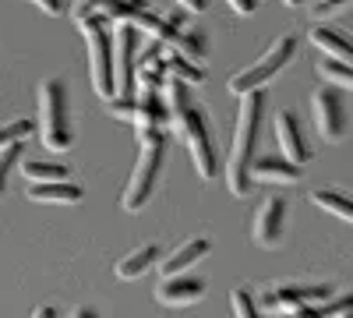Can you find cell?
<instances>
[{
    "label": "cell",
    "instance_id": "6da1fadb",
    "mask_svg": "<svg viewBox=\"0 0 353 318\" xmlns=\"http://www.w3.org/2000/svg\"><path fill=\"white\" fill-rule=\"evenodd\" d=\"M261 117H265V96L261 89L258 92H248L241 96V110H237V128H233V141H230V159H226V184L230 191L244 198L251 195V159H254V149H258V135H261Z\"/></svg>",
    "mask_w": 353,
    "mask_h": 318
},
{
    "label": "cell",
    "instance_id": "7a4b0ae2",
    "mask_svg": "<svg viewBox=\"0 0 353 318\" xmlns=\"http://www.w3.org/2000/svg\"><path fill=\"white\" fill-rule=\"evenodd\" d=\"M36 106H39V121L36 131L43 138V146L50 152H64L71 149V113H68V85L64 78H46L39 81L36 92Z\"/></svg>",
    "mask_w": 353,
    "mask_h": 318
},
{
    "label": "cell",
    "instance_id": "3957f363",
    "mask_svg": "<svg viewBox=\"0 0 353 318\" xmlns=\"http://www.w3.org/2000/svg\"><path fill=\"white\" fill-rule=\"evenodd\" d=\"M173 131L181 135L184 149L191 152V163L198 170V177H216L219 170V156H216V138H212V128H209V117H205V110L198 103H188L176 117H170Z\"/></svg>",
    "mask_w": 353,
    "mask_h": 318
},
{
    "label": "cell",
    "instance_id": "277c9868",
    "mask_svg": "<svg viewBox=\"0 0 353 318\" xmlns=\"http://www.w3.org/2000/svg\"><path fill=\"white\" fill-rule=\"evenodd\" d=\"M293 53H297V36L293 32H286V36H279V39H272L269 43V50H265L258 61L251 64V68H244V71H237L230 81H226V89L233 92V96H248V92H258L261 85H269L290 61H293Z\"/></svg>",
    "mask_w": 353,
    "mask_h": 318
},
{
    "label": "cell",
    "instance_id": "5b68a950",
    "mask_svg": "<svg viewBox=\"0 0 353 318\" xmlns=\"http://www.w3.org/2000/svg\"><path fill=\"white\" fill-rule=\"evenodd\" d=\"M88 43V74H92V89L96 96L110 99L113 96V39L106 32V18L103 14H88L78 21Z\"/></svg>",
    "mask_w": 353,
    "mask_h": 318
},
{
    "label": "cell",
    "instance_id": "8992f818",
    "mask_svg": "<svg viewBox=\"0 0 353 318\" xmlns=\"http://www.w3.org/2000/svg\"><path fill=\"white\" fill-rule=\"evenodd\" d=\"M163 138L159 141H145L141 146V156L131 170V177H128V188L121 195V206L124 212H141L145 206H149V198L156 195V184H159V173H163Z\"/></svg>",
    "mask_w": 353,
    "mask_h": 318
},
{
    "label": "cell",
    "instance_id": "52a82bcc",
    "mask_svg": "<svg viewBox=\"0 0 353 318\" xmlns=\"http://www.w3.org/2000/svg\"><path fill=\"white\" fill-rule=\"evenodd\" d=\"M113 39V96H134V53L141 32L131 21H117Z\"/></svg>",
    "mask_w": 353,
    "mask_h": 318
},
{
    "label": "cell",
    "instance_id": "ba28073f",
    "mask_svg": "<svg viewBox=\"0 0 353 318\" xmlns=\"http://www.w3.org/2000/svg\"><path fill=\"white\" fill-rule=\"evenodd\" d=\"M346 89H336V85H325L311 96V113H314V128L325 141H343L346 138Z\"/></svg>",
    "mask_w": 353,
    "mask_h": 318
},
{
    "label": "cell",
    "instance_id": "9c48e42d",
    "mask_svg": "<svg viewBox=\"0 0 353 318\" xmlns=\"http://www.w3.org/2000/svg\"><path fill=\"white\" fill-rule=\"evenodd\" d=\"M131 121H134V135H138L141 146H145V141H159L163 138V124H170V113H166V103H163L159 89L134 92Z\"/></svg>",
    "mask_w": 353,
    "mask_h": 318
},
{
    "label": "cell",
    "instance_id": "30bf717a",
    "mask_svg": "<svg viewBox=\"0 0 353 318\" xmlns=\"http://www.w3.org/2000/svg\"><path fill=\"white\" fill-rule=\"evenodd\" d=\"M332 286H321V283H276L269 286V294H265V308L269 311H290V308H301V304H325L332 301Z\"/></svg>",
    "mask_w": 353,
    "mask_h": 318
},
{
    "label": "cell",
    "instance_id": "8fae6325",
    "mask_svg": "<svg viewBox=\"0 0 353 318\" xmlns=\"http://www.w3.org/2000/svg\"><path fill=\"white\" fill-rule=\"evenodd\" d=\"M283 230H286V198L269 195L254 212V244L258 248H276L283 241Z\"/></svg>",
    "mask_w": 353,
    "mask_h": 318
},
{
    "label": "cell",
    "instance_id": "7c38bea8",
    "mask_svg": "<svg viewBox=\"0 0 353 318\" xmlns=\"http://www.w3.org/2000/svg\"><path fill=\"white\" fill-rule=\"evenodd\" d=\"M205 297V279L188 276V272H173L163 276V283L156 286V301L166 308H184V304H198Z\"/></svg>",
    "mask_w": 353,
    "mask_h": 318
},
{
    "label": "cell",
    "instance_id": "4fadbf2b",
    "mask_svg": "<svg viewBox=\"0 0 353 318\" xmlns=\"http://www.w3.org/2000/svg\"><path fill=\"white\" fill-rule=\"evenodd\" d=\"M276 138H279V149H283V159L297 163V166H307L311 163V146L301 131V121L293 117L290 110H279L276 113Z\"/></svg>",
    "mask_w": 353,
    "mask_h": 318
},
{
    "label": "cell",
    "instance_id": "5bb4252c",
    "mask_svg": "<svg viewBox=\"0 0 353 318\" xmlns=\"http://www.w3.org/2000/svg\"><path fill=\"white\" fill-rule=\"evenodd\" d=\"M248 173H251V184H297L301 181V166L279 156L251 159Z\"/></svg>",
    "mask_w": 353,
    "mask_h": 318
},
{
    "label": "cell",
    "instance_id": "9a60e30c",
    "mask_svg": "<svg viewBox=\"0 0 353 318\" xmlns=\"http://www.w3.org/2000/svg\"><path fill=\"white\" fill-rule=\"evenodd\" d=\"M307 39L325 53V57H336V61H346V64H353V43H350V36H346V28H336V25H314L311 32H307Z\"/></svg>",
    "mask_w": 353,
    "mask_h": 318
},
{
    "label": "cell",
    "instance_id": "2e32d148",
    "mask_svg": "<svg viewBox=\"0 0 353 318\" xmlns=\"http://www.w3.org/2000/svg\"><path fill=\"white\" fill-rule=\"evenodd\" d=\"M28 198L32 201H50V206H71V201H81L85 191L68 177V181H36L28 184Z\"/></svg>",
    "mask_w": 353,
    "mask_h": 318
},
{
    "label": "cell",
    "instance_id": "e0dca14e",
    "mask_svg": "<svg viewBox=\"0 0 353 318\" xmlns=\"http://www.w3.org/2000/svg\"><path fill=\"white\" fill-rule=\"evenodd\" d=\"M209 251H212V244L205 241V237H191V241H184L181 248H176L173 255H166V258H163V266H156V269H159L163 276H173V272H188V269L198 262V258H205Z\"/></svg>",
    "mask_w": 353,
    "mask_h": 318
},
{
    "label": "cell",
    "instance_id": "ac0fdd59",
    "mask_svg": "<svg viewBox=\"0 0 353 318\" xmlns=\"http://www.w3.org/2000/svg\"><path fill=\"white\" fill-rule=\"evenodd\" d=\"M156 262H159V248L156 244H141V248H134L131 255H124L121 262H117V276L121 279H138V276L149 272Z\"/></svg>",
    "mask_w": 353,
    "mask_h": 318
},
{
    "label": "cell",
    "instance_id": "d6986e66",
    "mask_svg": "<svg viewBox=\"0 0 353 318\" xmlns=\"http://www.w3.org/2000/svg\"><path fill=\"white\" fill-rule=\"evenodd\" d=\"M131 25L138 28V32H149L152 39H159V43H173V36H176V28H181V25H173L170 18H163V14H156V11H149V8H145V11H138L134 18H131Z\"/></svg>",
    "mask_w": 353,
    "mask_h": 318
},
{
    "label": "cell",
    "instance_id": "ffe728a7",
    "mask_svg": "<svg viewBox=\"0 0 353 318\" xmlns=\"http://www.w3.org/2000/svg\"><path fill=\"white\" fill-rule=\"evenodd\" d=\"M163 81H166L163 57H159V50L152 46L149 53H141V61H134V85H141V89H159Z\"/></svg>",
    "mask_w": 353,
    "mask_h": 318
},
{
    "label": "cell",
    "instance_id": "44dd1931",
    "mask_svg": "<svg viewBox=\"0 0 353 318\" xmlns=\"http://www.w3.org/2000/svg\"><path fill=\"white\" fill-rule=\"evenodd\" d=\"M21 173L28 181H68L71 166L68 163H53V159H21Z\"/></svg>",
    "mask_w": 353,
    "mask_h": 318
},
{
    "label": "cell",
    "instance_id": "7402d4cb",
    "mask_svg": "<svg viewBox=\"0 0 353 318\" xmlns=\"http://www.w3.org/2000/svg\"><path fill=\"white\" fill-rule=\"evenodd\" d=\"M311 201L318 209H325V212H332V216H339V219H353V201L343 195V191H332V188H318L314 195H311Z\"/></svg>",
    "mask_w": 353,
    "mask_h": 318
},
{
    "label": "cell",
    "instance_id": "603a6c76",
    "mask_svg": "<svg viewBox=\"0 0 353 318\" xmlns=\"http://www.w3.org/2000/svg\"><path fill=\"white\" fill-rule=\"evenodd\" d=\"M163 71H166L170 78H181V81H188V85H198V81L205 78V71L198 68V61H188V57H181V53H170V57H163Z\"/></svg>",
    "mask_w": 353,
    "mask_h": 318
},
{
    "label": "cell",
    "instance_id": "cb8c5ba5",
    "mask_svg": "<svg viewBox=\"0 0 353 318\" xmlns=\"http://www.w3.org/2000/svg\"><path fill=\"white\" fill-rule=\"evenodd\" d=\"M173 53H181L188 57V61H201L205 53H209V43H205L201 32H184V28H176V36H173Z\"/></svg>",
    "mask_w": 353,
    "mask_h": 318
},
{
    "label": "cell",
    "instance_id": "d4e9b609",
    "mask_svg": "<svg viewBox=\"0 0 353 318\" xmlns=\"http://www.w3.org/2000/svg\"><path fill=\"white\" fill-rule=\"evenodd\" d=\"M318 74L325 85H336V89H350L353 85V68L346 61H336V57H325V61L318 64Z\"/></svg>",
    "mask_w": 353,
    "mask_h": 318
},
{
    "label": "cell",
    "instance_id": "484cf974",
    "mask_svg": "<svg viewBox=\"0 0 353 318\" xmlns=\"http://www.w3.org/2000/svg\"><path fill=\"white\" fill-rule=\"evenodd\" d=\"M149 8V0H103L99 4V14L106 21H131L138 11Z\"/></svg>",
    "mask_w": 353,
    "mask_h": 318
},
{
    "label": "cell",
    "instance_id": "4316f807",
    "mask_svg": "<svg viewBox=\"0 0 353 318\" xmlns=\"http://www.w3.org/2000/svg\"><path fill=\"white\" fill-rule=\"evenodd\" d=\"M21 141H11V146H0V198H4V191H8V181H11V173H14V166H18V159H21Z\"/></svg>",
    "mask_w": 353,
    "mask_h": 318
},
{
    "label": "cell",
    "instance_id": "83f0119b",
    "mask_svg": "<svg viewBox=\"0 0 353 318\" xmlns=\"http://www.w3.org/2000/svg\"><path fill=\"white\" fill-rule=\"evenodd\" d=\"M230 308H233V318H261V311H258L248 286H237V290L230 294Z\"/></svg>",
    "mask_w": 353,
    "mask_h": 318
},
{
    "label": "cell",
    "instance_id": "f1b7e54d",
    "mask_svg": "<svg viewBox=\"0 0 353 318\" xmlns=\"http://www.w3.org/2000/svg\"><path fill=\"white\" fill-rule=\"evenodd\" d=\"M36 131V121H8L0 124V146H11V141H25Z\"/></svg>",
    "mask_w": 353,
    "mask_h": 318
},
{
    "label": "cell",
    "instance_id": "f546056e",
    "mask_svg": "<svg viewBox=\"0 0 353 318\" xmlns=\"http://www.w3.org/2000/svg\"><path fill=\"white\" fill-rule=\"evenodd\" d=\"M106 110L113 113V117H121V121H131L134 96H110V99H106Z\"/></svg>",
    "mask_w": 353,
    "mask_h": 318
},
{
    "label": "cell",
    "instance_id": "4dcf8cb0",
    "mask_svg": "<svg viewBox=\"0 0 353 318\" xmlns=\"http://www.w3.org/2000/svg\"><path fill=\"white\" fill-rule=\"evenodd\" d=\"M99 4H103V0H74V4H71V18L81 21L88 14H99Z\"/></svg>",
    "mask_w": 353,
    "mask_h": 318
},
{
    "label": "cell",
    "instance_id": "1f68e13d",
    "mask_svg": "<svg viewBox=\"0 0 353 318\" xmlns=\"http://www.w3.org/2000/svg\"><path fill=\"white\" fill-rule=\"evenodd\" d=\"M32 4H36L39 11H46V14H53V18L68 11V8H64V0H32Z\"/></svg>",
    "mask_w": 353,
    "mask_h": 318
},
{
    "label": "cell",
    "instance_id": "d6a6232c",
    "mask_svg": "<svg viewBox=\"0 0 353 318\" xmlns=\"http://www.w3.org/2000/svg\"><path fill=\"white\" fill-rule=\"evenodd\" d=\"M226 4L237 11V14H254L258 11V0H226Z\"/></svg>",
    "mask_w": 353,
    "mask_h": 318
},
{
    "label": "cell",
    "instance_id": "836d02e7",
    "mask_svg": "<svg viewBox=\"0 0 353 318\" xmlns=\"http://www.w3.org/2000/svg\"><path fill=\"white\" fill-rule=\"evenodd\" d=\"M343 4H346V0H318L314 11H318V14H332V11H339Z\"/></svg>",
    "mask_w": 353,
    "mask_h": 318
},
{
    "label": "cell",
    "instance_id": "e575fe53",
    "mask_svg": "<svg viewBox=\"0 0 353 318\" xmlns=\"http://www.w3.org/2000/svg\"><path fill=\"white\" fill-rule=\"evenodd\" d=\"M184 8V14H194V11H205V0H176Z\"/></svg>",
    "mask_w": 353,
    "mask_h": 318
},
{
    "label": "cell",
    "instance_id": "d590c367",
    "mask_svg": "<svg viewBox=\"0 0 353 318\" xmlns=\"http://www.w3.org/2000/svg\"><path fill=\"white\" fill-rule=\"evenodd\" d=\"M32 318H57V308H50V304H39V308L32 311Z\"/></svg>",
    "mask_w": 353,
    "mask_h": 318
},
{
    "label": "cell",
    "instance_id": "8d00e7d4",
    "mask_svg": "<svg viewBox=\"0 0 353 318\" xmlns=\"http://www.w3.org/2000/svg\"><path fill=\"white\" fill-rule=\"evenodd\" d=\"M71 318H99V315H96L92 308H74V311H71Z\"/></svg>",
    "mask_w": 353,
    "mask_h": 318
},
{
    "label": "cell",
    "instance_id": "74e56055",
    "mask_svg": "<svg viewBox=\"0 0 353 318\" xmlns=\"http://www.w3.org/2000/svg\"><path fill=\"white\" fill-rule=\"evenodd\" d=\"M283 4H290V8H297V4H304V0H283Z\"/></svg>",
    "mask_w": 353,
    "mask_h": 318
},
{
    "label": "cell",
    "instance_id": "f35d334b",
    "mask_svg": "<svg viewBox=\"0 0 353 318\" xmlns=\"http://www.w3.org/2000/svg\"><path fill=\"white\" fill-rule=\"evenodd\" d=\"M336 318H353V315H350V308H346V311H339V315H336Z\"/></svg>",
    "mask_w": 353,
    "mask_h": 318
}]
</instances>
